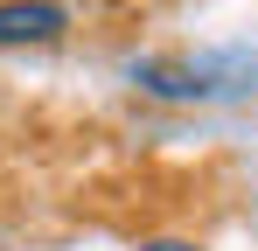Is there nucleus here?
I'll use <instances>...</instances> for the list:
<instances>
[{"mask_svg":"<svg viewBox=\"0 0 258 251\" xmlns=\"http://www.w3.org/2000/svg\"><path fill=\"white\" fill-rule=\"evenodd\" d=\"M147 98L168 105H210V98H244L258 91V56L244 49H203V56H140L126 70Z\"/></svg>","mask_w":258,"mask_h":251,"instance_id":"nucleus-1","label":"nucleus"},{"mask_svg":"<svg viewBox=\"0 0 258 251\" xmlns=\"http://www.w3.org/2000/svg\"><path fill=\"white\" fill-rule=\"evenodd\" d=\"M70 28V14L56 0H0V49H28V42H56Z\"/></svg>","mask_w":258,"mask_h":251,"instance_id":"nucleus-2","label":"nucleus"},{"mask_svg":"<svg viewBox=\"0 0 258 251\" xmlns=\"http://www.w3.org/2000/svg\"><path fill=\"white\" fill-rule=\"evenodd\" d=\"M140 251H196V244H188V237H147Z\"/></svg>","mask_w":258,"mask_h":251,"instance_id":"nucleus-3","label":"nucleus"}]
</instances>
